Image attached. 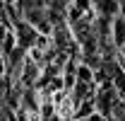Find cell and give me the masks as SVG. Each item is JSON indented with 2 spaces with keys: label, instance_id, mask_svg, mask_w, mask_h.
<instances>
[{
  "label": "cell",
  "instance_id": "1",
  "mask_svg": "<svg viewBox=\"0 0 125 121\" xmlns=\"http://www.w3.org/2000/svg\"><path fill=\"white\" fill-rule=\"evenodd\" d=\"M5 73V65H2V58H0V75Z\"/></svg>",
  "mask_w": 125,
  "mask_h": 121
},
{
  "label": "cell",
  "instance_id": "4",
  "mask_svg": "<svg viewBox=\"0 0 125 121\" xmlns=\"http://www.w3.org/2000/svg\"><path fill=\"white\" fill-rule=\"evenodd\" d=\"M79 121H87V119H79Z\"/></svg>",
  "mask_w": 125,
  "mask_h": 121
},
{
  "label": "cell",
  "instance_id": "2",
  "mask_svg": "<svg viewBox=\"0 0 125 121\" xmlns=\"http://www.w3.org/2000/svg\"><path fill=\"white\" fill-rule=\"evenodd\" d=\"M2 36H7V34H5V27H0V39H2Z\"/></svg>",
  "mask_w": 125,
  "mask_h": 121
},
{
  "label": "cell",
  "instance_id": "3",
  "mask_svg": "<svg viewBox=\"0 0 125 121\" xmlns=\"http://www.w3.org/2000/svg\"><path fill=\"white\" fill-rule=\"evenodd\" d=\"M5 2H15V0H5Z\"/></svg>",
  "mask_w": 125,
  "mask_h": 121
}]
</instances>
